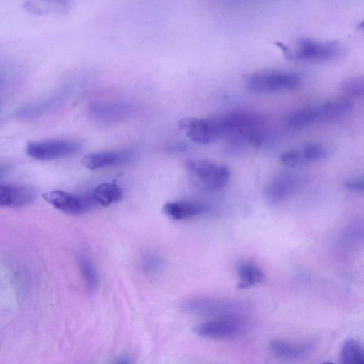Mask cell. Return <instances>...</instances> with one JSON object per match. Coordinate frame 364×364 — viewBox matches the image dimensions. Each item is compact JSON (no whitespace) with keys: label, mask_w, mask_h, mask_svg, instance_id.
I'll list each match as a JSON object with an SVG mask.
<instances>
[{"label":"cell","mask_w":364,"mask_h":364,"mask_svg":"<svg viewBox=\"0 0 364 364\" xmlns=\"http://www.w3.org/2000/svg\"><path fill=\"white\" fill-rule=\"evenodd\" d=\"M364 242V218L348 224L341 232L336 247L341 252H348Z\"/></svg>","instance_id":"12"},{"label":"cell","mask_w":364,"mask_h":364,"mask_svg":"<svg viewBox=\"0 0 364 364\" xmlns=\"http://www.w3.org/2000/svg\"><path fill=\"white\" fill-rule=\"evenodd\" d=\"M341 364H364V354L359 343L347 339L342 346L340 355Z\"/></svg>","instance_id":"21"},{"label":"cell","mask_w":364,"mask_h":364,"mask_svg":"<svg viewBox=\"0 0 364 364\" xmlns=\"http://www.w3.org/2000/svg\"><path fill=\"white\" fill-rule=\"evenodd\" d=\"M43 198L56 209L68 214L78 215L90 210L95 205L91 196L73 194L55 190L44 193Z\"/></svg>","instance_id":"7"},{"label":"cell","mask_w":364,"mask_h":364,"mask_svg":"<svg viewBox=\"0 0 364 364\" xmlns=\"http://www.w3.org/2000/svg\"><path fill=\"white\" fill-rule=\"evenodd\" d=\"M308 347L301 344L287 343L275 340L270 343V349L273 353L284 359H298L307 351Z\"/></svg>","instance_id":"19"},{"label":"cell","mask_w":364,"mask_h":364,"mask_svg":"<svg viewBox=\"0 0 364 364\" xmlns=\"http://www.w3.org/2000/svg\"><path fill=\"white\" fill-rule=\"evenodd\" d=\"M162 210L168 218L182 220L201 214L205 210V208L198 203L174 201L164 204Z\"/></svg>","instance_id":"14"},{"label":"cell","mask_w":364,"mask_h":364,"mask_svg":"<svg viewBox=\"0 0 364 364\" xmlns=\"http://www.w3.org/2000/svg\"><path fill=\"white\" fill-rule=\"evenodd\" d=\"M136 111L134 101L123 98L98 99L92 100L87 107V114L95 122L112 125L131 118Z\"/></svg>","instance_id":"3"},{"label":"cell","mask_w":364,"mask_h":364,"mask_svg":"<svg viewBox=\"0 0 364 364\" xmlns=\"http://www.w3.org/2000/svg\"><path fill=\"white\" fill-rule=\"evenodd\" d=\"M80 86L81 81H75L55 92L35 99L19 107L15 113L16 117L28 121L48 114L66 103Z\"/></svg>","instance_id":"2"},{"label":"cell","mask_w":364,"mask_h":364,"mask_svg":"<svg viewBox=\"0 0 364 364\" xmlns=\"http://www.w3.org/2000/svg\"><path fill=\"white\" fill-rule=\"evenodd\" d=\"M301 76L293 71L265 69L252 72L245 78L246 88L256 93H274L297 87Z\"/></svg>","instance_id":"1"},{"label":"cell","mask_w":364,"mask_h":364,"mask_svg":"<svg viewBox=\"0 0 364 364\" xmlns=\"http://www.w3.org/2000/svg\"><path fill=\"white\" fill-rule=\"evenodd\" d=\"M36 190L28 186L0 185V205L18 208L28 205L36 198Z\"/></svg>","instance_id":"10"},{"label":"cell","mask_w":364,"mask_h":364,"mask_svg":"<svg viewBox=\"0 0 364 364\" xmlns=\"http://www.w3.org/2000/svg\"><path fill=\"white\" fill-rule=\"evenodd\" d=\"M358 28L360 30H363L364 31V21H363L362 22L360 23V24L358 25Z\"/></svg>","instance_id":"26"},{"label":"cell","mask_w":364,"mask_h":364,"mask_svg":"<svg viewBox=\"0 0 364 364\" xmlns=\"http://www.w3.org/2000/svg\"><path fill=\"white\" fill-rule=\"evenodd\" d=\"M341 52L338 42L302 38L296 44L293 57L303 60L324 61L340 55Z\"/></svg>","instance_id":"6"},{"label":"cell","mask_w":364,"mask_h":364,"mask_svg":"<svg viewBox=\"0 0 364 364\" xmlns=\"http://www.w3.org/2000/svg\"><path fill=\"white\" fill-rule=\"evenodd\" d=\"M341 88L348 95L364 97V76L346 79L341 82Z\"/></svg>","instance_id":"23"},{"label":"cell","mask_w":364,"mask_h":364,"mask_svg":"<svg viewBox=\"0 0 364 364\" xmlns=\"http://www.w3.org/2000/svg\"><path fill=\"white\" fill-rule=\"evenodd\" d=\"M321 364H333V363H332L331 362L326 361V362L322 363Z\"/></svg>","instance_id":"27"},{"label":"cell","mask_w":364,"mask_h":364,"mask_svg":"<svg viewBox=\"0 0 364 364\" xmlns=\"http://www.w3.org/2000/svg\"><path fill=\"white\" fill-rule=\"evenodd\" d=\"M239 282L237 287L247 289L254 286L264 279L262 270L255 263L245 261L242 262L237 266Z\"/></svg>","instance_id":"18"},{"label":"cell","mask_w":364,"mask_h":364,"mask_svg":"<svg viewBox=\"0 0 364 364\" xmlns=\"http://www.w3.org/2000/svg\"><path fill=\"white\" fill-rule=\"evenodd\" d=\"M242 330V323L233 318L205 321L193 327L196 334L211 338H230L240 334Z\"/></svg>","instance_id":"8"},{"label":"cell","mask_w":364,"mask_h":364,"mask_svg":"<svg viewBox=\"0 0 364 364\" xmlns=\"http://www.w3.org/2000/svg\"><path fill=\"white\" fill-rule=\"evenodd\" d=\"M136 152L132 149L95 151L86 154L82 165L88 169L96 170L124 164L132 161Z\"/></svg>","instance_id":"9"},{"label":"cell","mask_w":364,"mask_h":364,"mask_svg":"<svg viewBox=\"0 0 364 364\" xmlns=\"http://www.w3.org/2000/svg\"><path fill=\"white\" fill-rule=\"evenodd\" d=\"M163 259L157 254L152 252L144 253L140 259V266L143 272L146 273H156L163 267Z\"/></svg>","instance_id":"22"},{"label":"cell","mask_w":364,"mask_h":364,"mask_svg":"<svg viewBox=\"0 0 364 364\" xmlns=\"http://www.w3.org/2000/svg\"><path fill=\"white\" fill-rule=\"evenodd\" d=\"M322 121L319 104L305 106L294 110L286 119V124L293 129H298Z\"/></svg>","instance_id":"13"},{"label":"cell","mask_w":364,"mask_h":364,"mask_svg":"<svg viewBox=\"0 0 364 364\" xmlns=\"http://www.w3.org/2000/svg\"><path fill=\"white\" fill-rule=\"evenodd\" d=\"M294 149L299 164L323 161L332 152L328 146L321 143H309Z\"/></svg>","instance_id":"16"},{"label":"cell","mask_w":364,"mask_h":364,"mask_svg":"<svg viewBox=\"0 0 364 364\" xmlns=\"http://www.w3.org/2000/svg\"><path fill=\"white\" fill-rule=\"evenodd\" d=\"M185 165L192 181L205 190L220 188L230 178V172L225 165L210 160L190 159Z\"/></svg>","instance_id":"4"},{"label":"cell","mask_w":364,"mask_h":364,"mask_svg":"<svg viewBox=\"0 0 364 364\" xmlns=\"http://www.w3.org/2000/svg\"><path fill=\"white\" fill-rule=\"evenodd\" d=\"M115 364H129V363L126 360H121L117 361Z\"/></svg>","instance_id":"25"},{"label":"cell","mask_w":364,"mask_h":364,"mask_svg":"<svg viewBox=\"0 0 364 364\" xmlns=\"http://www.w3.org/2000/svg\"><path fill=\"white\" fill-rule=\"evenodd\" d=\"M343 186L348 190L364 191V176L345 180Z\"/></svg>","instance_id":"24"},{"label":"cell","mask_w":364,"mask_h":364,"mask_svg":"<svg viewBox=\"0 0 364 364\" xmlns=\"http://www.w3.org/2000/svg\"><path fill=\"white\" fill-rule=\"evenodd\" d=\"M323 120L343 117L351 112L353 105L347 98H335L320 104Z\"/></svg>","instance_id":"17"},{"label":"cell","mask_w":364,"mask_h":364,"mask_svg":"<svg viewBox=\"0 0 364 364\" xmlns=\"http://www.w3.org/2000/svg\"><path fill=\"white\" fill-rule=\"evenodd\" d=\"M91 195L96 203L107 207L120 200L122 190L115 181H112L99 184Z\"/></svg>","instance_id":"15"},{"label":"cell","mask_w":364,"mask_h":364,"mask_svg":"<svg viewBox=\"0 0 364 364\" xmlns=\"http://www.w3.org/2000/svg\"><path fill=\"white\" fill-rule=\"evenodd\" d=\"M299 183V177L294 174L279 175L267 186L264 191L265 196L271 203H280L293 193Z\"/></svg>","instance_id":"11"},{"label":"cell","mask_w":364,"mask_h":364,"mask_svg":"<svg viewBox=\"0 0 364 364\" xmlns=\"http://www.w3.org/2000/svg\"><path fill=\"white\" fill-rule=\"evenodd\" d=\"M81 143L75 140L55 139L35 141L28 143L26 154L41 161H50L65 158L80 151Z\"/></svg>","instance_id":"5"},{"label":"cell","mask_w":364,"mask_h":364,"mask_svg":"<svg viewBox=\"0 0 364 364\" xmlns=\"http://www.w3.org/2000/svg\"><path fill=\"white\" fill-rule=\"evenodd\" d=\"M77 262L86 289L89 291H94L98 286L99 279L92 262L87 255L80 252L77 256Z\"/></svg>","instance_id":"20"}]
</instances>
